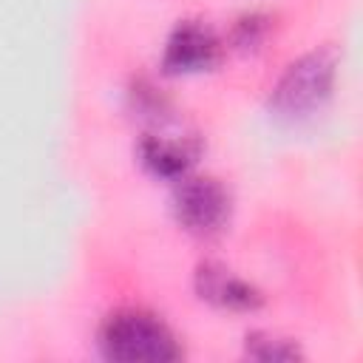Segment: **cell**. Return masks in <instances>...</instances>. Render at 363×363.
<instances>
[{
  "label": "cell",
  "mask_w": 363,
  "mask_h": 363,
  "mask_svg": "<svg viewBox=\"0 0 363 363\" xmlns=\"http://www.w3.org/2000/svg\"><path fill=\"white\" fill-rule=\"evenodd\" d=\"M337 60L329 48L301 54L286 65L269 94V111L281 122H301L318 113L335 88Z\"/></svg>",
  "instance_id": "cell-2"
},
{
  "label": "cell",
  "mask_w": 363,
  "mask_h": 363,
  "mask_svg": "<svg viewBox=\"0 0 363 363\" xmlns=\"http://www.w3.org/2000/svg\"><path fill=\"white\" fill-rule=\"evenodd\" d=\"M136 153L145 170L167 182H179L182 176H187L196 162V145H190L187 139H170L162 133H145Z\"/></svg>",
  "instance_id": "cell-6"
},
{
  "label": "cell",
  "mask_w": 363,
  "mask_h": 363,
  "mask_svg": "<svg viewBox=\"0 0 363 363\" xmlns=\"http://www.w3.org/2000/svg\"><path fill=\"white\" fill-rule=\"evenodd\" d=\"M221 57V43L216 31L199 20H182L162 51V68L164 74L182 77V74H201L210 71Z\"/></svg>",
  "instance_id": "cell-4"
},
{
  "label": "cell",
  "mask_w": 363,
  "mask_h": 363,
  "mask_svg": "<svg viewBox=\"0 0 363 363\" xmlns=\"http://www.w3.org/2000/svg\"><path fill=\"white\" fill-rule=\"evenodd\" d=\"M244 349H247V354L252 360H264V363H286V360H298L301 357L298 343H292L286 337H278V335H267V332L247 335Z\"/></svg>",
  "instance_id": "cell-7"
},
{
  "label": "cell",
  "mask_w": 363,
  "mask_h": 363,
  "mask_svg": "<svg viewBox=\"0 0 363 363\" xmlns=\"http://www.w3.org/2000/svg\"><path fill=\"white\" fill-rule=\"evenodd\" d=\"M267 28H269V20L264 14H244L233 26V45L241 51H252L264 43Z\"/></svg>",
  "instance_id": "cell-9"
},
{
  "label": "cell",
  "mask_w": 363,
  "mask_h": 363,
  "mask_svg": "<svg viewBox=\"0 0 363 363\" xmlns=\"http://www.w3.org/2000/svg\"><path fill=\"white\" fill-rule=\"evenodd\" d=\"M99 352L116 363H173L182 357L176 335L150 312L119 309L99 326Z\"/></svg>",
  "instance_id": "cell-1"
},
{
  "label": "cell",
  "mask_w": 363,
  "mask_h": 363,
  "mask_svg": "<svg viewBox=\"0 0 363 363\" xmlns=\"http://www.w3.org/2000/svg\"><path fill=\"white\" fill-rule=\"evenodd\" d=\"M196 292L201 301L227 309V312H255L264 303L261 289H255L250 281L238 278L235 272H230L227 267L216 264V261H204L196 267Z\"/></svg>",
  "instance_id": "cell-5"
},
{
  "label": "cell",
  "mask_w": 363,
  "mask_h": 363,
  "mask_svg": "<svg viewBox=\"0 0 363 363\" xmlns=\"http://www.w3.org/2000/svg\"><path fill=\"white\" fill-rule=\"evenodd\" d=\"M130 102H133V111L150 122H162L170 113V102L164 99V94L159 88H153L150 82H142V79L130 88Z\"/></svg>",
  "instance_id": "cell-8"
},
{
  "label": "cell",
  "mask_w": 363,
  "mask_h": 363,
  "mask_svg": "<svg viewBox=\"0 0 363 363\" xmlns=\"http://www.w3.org/2000/svg\"><path fill=\"white\" fill-rule=\"evenodd\" d=\"M170 201L176 221L193 235H218L230 221V193L210 176H182Z\"/></svg>",
  "instance_id": "cell-3"
}]
</instances>
